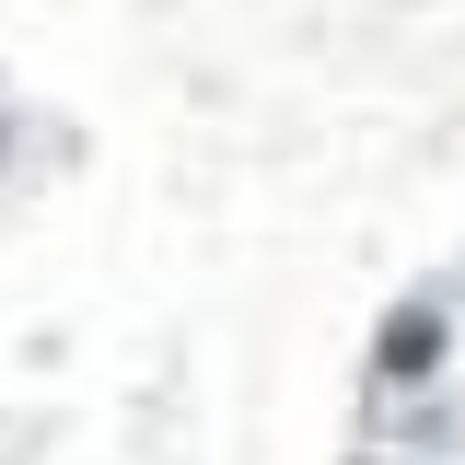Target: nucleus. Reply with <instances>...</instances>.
Here are the masks:
<instances>
[{
    "mask_svg": "<svg viewBox=\"0 0 465 465\" xmlns=\"http://www.w3.org/2000/svg\"><path fill=\"white\" fill-rule=\"evenodd\" d=\"M442 349H454V314L419 291V302L384 314V338H372V384H396V396H407V384H430V372H442Z\"/></svg>",
    "mask_w": 465,
    "mask_h": 465,
    "instance_id": "obj_1",
    "label": "nucleus"
}]
</instances>
